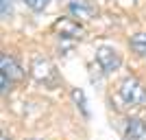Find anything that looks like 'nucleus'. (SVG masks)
<instances>
[{
  "label": "nucleus",
  "instance_id": "obj_2",
  "mask_svg": "<svg viewBox=\"0 0 146 140\" xmlns=\"http://www.w3.org/2000/svg\"><path fill=\"white\" fill-rule=\"evenodd\" d=\"M31 77L44 85H55L57 83V70L48 57H35L31 64Z\"/></svg>",
  "mask_w": 146,
  "mask_h": 140
},
{
  "label": "nucleus",
  "instance_id": "obj_7",
  "mask_svg": "<svg viewBox=\"0 0 146 140\" xmlns=\"http://www.w3.org/2000/svg\"><path fill=\"white\" fill-rule=\"evenodd\" d=\"M146 134V123L142 118H129L124 127V140H140Z\"/></svg>",
  "mask_w": 146,
  "mask_h": 140
},
{
  "label": "nucleus",
  "instance_id": "obj_8",
  "mask_svg": "<svg viewBox=\"0 0 146 140\" xmlns=\"http://www.w3.org/2000/svg\"><path fill=\"white\" fill-rule=\"evenodd\" d=\"M129 44H131V50H133L135 55L146 57V33H135Z\"/></svg>",
  "mask_w": 146,
  "mask_h": 140
},
{
  "label": "nucleus",
  "instance_id": "obj_6",
  "mask_svg": "<svg viewBox=\"0 0 146 140\" xmlns=\"http://www.w3.org/2000/svg\"><path fill=\"white\" fill-rule=\"evenodd\" d=\"M0 72H5L11 81H20L24 77L22 66H20L18 61H15V57H11L9 53H2V55H0Z\"/></svg>",
  "mask_w": 146,
  "mask_h": 140
},
{
  "label": "nucleus",
  "instance_id": "obj_12",
  "mask_svg": "<svg viewBox=\"0 0 146 140\" xmlns=\"http://www.w3.org/2000/svg\"><path fill=\"white\" fill-rule=\"evenodd\" d=\"M9 15H11V0H2V18L9 20Z\"/></svg>",
  "mask_w": 146,
  "mask_h": 140
},
{
  "label": "nucleus",
  "instance_id": "obj_3",
  "mask_svg": "<svg viewBox=\"0 0 146 140\" xmlns=\"http://www.w3.org/2000/svg\"><path fill=\"white\" fill-rule=\"evenodd\" d=\"M96 61H98V66L103 68V72H113V70L120 68L122 57H120V53H118L116 48H111V46H100V48L96 50Z\"/></svg>",
  "mask_w": 146,
  "mask_h": 140
},
{
  "label": "nucleus",
  "instance_id": "obj_4",
  "mask_svg": "<svg viewBox=\"0 0 146 140\" xmlns=\"http://www.w3.org/2000/svg\"><path fill=\"white\" fill-rule=\"evenodd\" d=\"M52 31L59 33L61 37H83V26L74 18H61L52 24Z\"/></svg>",
  "mask_w": 146,
  "mask_h": 140
},
{
  "label": "nucleus",
  "instance_id": "obj_9",
  "mask_svg": "<svg viewBox=\"0 0 146 140\" xmlns=\"http://www.w3.org/2000/svg\"><path fill=\"white\" fill-rule=\"evenodd\" d=\"M72 98H74V103L79 105V110L83 112V116H90V110H87V101H85V94H83V90H79V88H72Z\"/></svg>",
  "mask_w": 146,
  "mask_h": 140
},
{
  "label": "nucleus",
  "instance_id": "obj_11",
  "mask_svg": "<svg viewBox=\"0 0 146 140\" xmlns=\"http://www.w3.org/2000/svg\"><path fill=\"white\" fill-rule=\"evenodd\" d=\"M11 83H13V81L9 79L5 72H0V90H2V94H7V92L11 90Z\"/></svg>",
  "mask_w": 146,
  "mask_h": 140
},
{
  "label": "nucleus",
  "instance_id": "obj_10",
  "mask_svg": "<svg viewBox=\"0 0 146 140\" xmlns=\"http://www.w3.org/2000/svg\"><path fill=\"white\" fill-rule=\"evenodd\" d=\"M24 5L33 11H44L48 7V0H24Z\"/></svg>",
  "mask_w": 146,
  "mask_h": 140
},
{
  "label": "nucleus",
  "instance_id": "obj_1",
  "mask_svg": "<svg viewBox=\"0 0 146 140\" xmlns=\"http://www.w3.org/2000/svg\"><path fill=\"white\" fill-rule=\"evenodd\" d=\"M118 94L127 105L131 107H140V105H146V88L142 85L140 79L135 77H124L118 85Z\"/></svg>",
  "mask_w": 146,
  "mask_h": 140
},
{
  "label": "nucleus",
  "instance_id": "obj_5",
  "mask_svg": "<svg viewBox=\"0 0 146 140\" xmlns=\"http://www.w3.org/2000/svg\"><path fill=\"white\" fill-rule=\"evenodd\" d=\"M68 11L72 13V18H79V20H92L96 15V7L92 5L90 0H70L68 2Z\"/></svg>",
  "mask_w": 146,
  "mask_h": 140
},
{
  "label": "nucleus",
  "instance_id": "obj_13",
  "mask_svg": "<svg viewBox=\"0 0 146 140\" xmlns=\"http://www.w3.org/2000/svg\"><path fill=\"white\" fill-rule=\"evenodd\" d=\"M33 140H42V138H33Z\"/></svg>",
  "mask_w": 146,
  "mask_h": 140
}]
</instances>
